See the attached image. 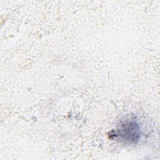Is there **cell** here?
Listing matches in <instances>:
<instances>
[{"label": "cell", "mask_w": 160, "mask_h": 160, "mask_svg": "<svg viewBox=\"0 0 160 160\" xmlns=\"http://www.w3.org/2000/svg\"><path fill=\"white\" fill-rule=\"evenodd\" d=\"M139 128L134 121H126L122 122L118 129V136L124 141L136 142L139 138Z\"/></svg>", "instance_id": "6da1fadb"}]
</instances>
